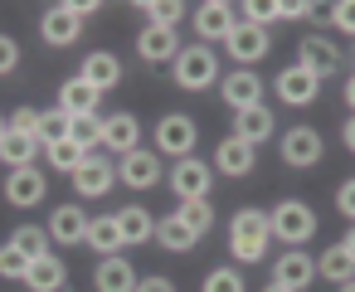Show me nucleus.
Masks as SVG:
<instances>
[{
	"label": "nucleus",
	"instance_id": "aec40b11",
	"mask_svg": "<svg viewBox=\"0 0 355 292\" xmlns=\"http://www.w3.org/2000/svg\"><path fill=\"white\" fill-rule=\"evenodd\" d=\"M253 161H258V151H253L248 141L224 137V141L214 146V161H209V166H219V175H229V180H243V175L253 171Z\"/></svg>",
	"mask_w": 355,
	"mask_h": 292
},
{
	"label": "nucleus",
	"instance_id": "f03ea898",
	"mask_svg": "<svg viewBox=\"0 0 355 292\" xmlns=\"http://www.w3.org/2000/svg\"><path fill=\"white\" fill-rule=\"evenodd\" d=\"M171 74H175V88L205 93V88H214V78H219V59H214V49H205V44H180Z\"/></svg>",
	"mask_w": 355,
	"mask_h": 292
},
{
	"label": "nucleus",
	"instance_id": "8fccbe9b",
	"mask_svg": "<svg viewBox=\"0 0 355 292\" xmlns=\"http://www.w3.org/2000/svg\"><path fill=\"white\" fill-rule=\"evenodd\" d=\"M340 248H345V253H350V258H355V224H350V234H345V239H340Z\"/></svg>",
	"mask_w": 355,
	"mask_h": 292
},
{
	"label": "nucleus",
	"instance_id": "ddd939ff",
	"mask_svg": "<svg viewBox=\"0 0 355 292\" xmlns=\"http://www.w3.org/2000/svg\"><path fill=\"white\" fill-rule=\"evenodd\" d=\"M78 35H83V20H78L69 6H49V10H44V20H40V40H44L49 49H69Z\"/></svg>",
	"mask_w": 355,
	"mask_h": 292
},
{
	"label": "nucleus",
	"instance_id": "72a5a7b5",
	"mask_svg": "<svg viewBox=\"0 0 355 292\" xmlns=\"http://www.w3.org/2000/svg\"><path fill=\"white\" fill-rule=\"evenodd\" d=\"M69 141H73L83 156H93V151L103 146V117H73V132H69Z\"/></svg>",
	"mask_w": 355,
	"mask_h": 292
},
{
	"label": "nucleus",
	"instance_id": "4468645a",
	"mask_svg": "<svg viewBox=\"0 0 355 292\" xmlns=\"http://www.w3.org/2000/svg\"><path fill=\"white\" fill-rule=\"evenodd\" d=\"M311 277H316V258H311L306 248H287V253L272 263V282L287 287V292H302Z\"/></svg>",
	"mask_w": 355,
	"mask_h": 292
},
{
	"label": "nucleus",
	"instance_id": "2f4dec72",
	"mask_svg": "<svg viewBox=\"0 0 355 292\" xmlns=\"http://www.w3.org/2000/svg\"><path fill=\"white\" fill-rule=\"evenodd\" d=\"M10 243H15V248H20L30 263H40V258H49V243H54V239H49V229L25 224V229H15V234H10Z\"/></svg>",
	"mask_w": 355,
	"mask_h": 292
},
{
	"label": "nucleus",
	"instance_id": "58836bf2",
	"mask_svg": "<svg viewBox=\"0 0 355 292\" xmlns=\"http://www.w3.org/2000/svg\"><path fill=\"white\" fill-rule=\"evenodd\" d=\"M239 10H243V20L258 25V30H268L272 20H282V15H277V0H248V6H239Z\"/></svg>",
	"mask_w": 355,
	"mask_h": 292
},
{
	"label": "nucleus",
	"instance_id": "9d476101",
	"mask_svg": "<svg viewBox=\"0 0 355 292\" xmlns=\"http://www.w3.org/2000/svg\"><path fill=\"white\" fill-rule=\"evenodd\" d=\"M272 88H277V98H282L287 108H311V103L321 98V78H316V74H306L302 64H287V69L277 74V83H272Z\"/></svg>",
	"mask_w": 355,
	"mask_h": 292
},
{
	"label": "nucleus",
	"instance_id": "bb28decb",
	"mask_svg": "<svg viewBox=\"0 0 355 292\" xmlns=\"http://www.w3.org/2000/svg\"><path fill=\"white\" fill-rule=\"evenodd\" d=\"M44 146H40V137H20V132H6V141H0V161H6L10 171H25V166H35V156H40Z\"/></svg>",
	"mask_w": 355,
	"mask_h": 292
},
{
	"label": "nucleus",
	"instance_id": "20e7f679",
	"mask_svg": "<svg viewBox=\"0 0 355 292\" xmlns=\"http://www.w3.org/2000/svg\"><path fill=\"white\" fill-rule=\"evenodd\" d=\"M195 141H200L195 117H185V112H166V117L156 122V151H161V156L185 161V156H195Z\"/></svg>",
	"mask_w": 355,
	"mask_h": 292
},
{
	"label": "nucleus",
	"instance_id": "c85d7f7f",
	"mask_svg": "<svg viewBox=\"0 0 355 292\" xmlns=\"http://www.w3.org/2000/svg\"><path fill=\"white\" fill-rule=\"evenodd\" d=\"M316 273H321L326 282H336V287H340V282H350V277H355V258H350L340 243H331V248L316 258Z\"/></svg>",
	"mask_w": 355,
	"mask_h": 292
},
{
	"label": "nucleus",
	"instance_id": "393cba45",
	"mask_svg": "<svg viewBox=\"0 0 355 292\" xmlns=\"http://www.w3.org/2000/svg\"><path fill=\"white\" fill-rule=\"evenodd\" d=\"M98 258H112V253H122L127 243H122V229H117V214H103V219H88V239H83Z\"/></svg>",
	"mask_w": 355,
	"mask_h": 292
},
{
	"label": "nucleus",
	"instance_id": "6ab92c4d",
	"mask_svg": "<svg viewBox=\"0 0 355 292\" xmlns=\"http://www.w3.org/2000/svg\"><path fill=\"white\" fill-rule=\"evenodd\" d=\"M103 146L117 151V161H122L127 151L141 146V122H137L132 112H112V117H103Z\"/></svg>",
	"mask_w": 355,
	"mask_h": 292
},
{
	"label": "nucleus",
	"instance_id": "6e6552de",
	"mask_svg": "<svg viewBox=\"0 0 355 292\" xmlns=\"http://www.w3.org/2000/svg\"><path fill=\"white\" fill-rule=\"evenodd\" d=\"M117 180H122L127 190H151V185H161V180H166V166H161V156H156V151L137 146V151H127V156L117 161Z\"/></svg>",
	"mask_w": 355,
	"mask_h": 292
},
{
	"label": "nucleus",
	"instance_id": "ea45409f",
	"mask_svg": "<svg viewBox=\"0 0 355 292\" xmlns=\"http://www.w3.org/2000/svg\"><path fill=\"white\" fill-rule=\"evenodd\" d=\"M6 122H10V132H20V137H40V108H30V103H20Z\"/></svg>",
	"mask_w": 355,
	"mask_h": 292
},
{
	"label": "nucleus",
	"instance_id": "864d4df0",
	"mask_svg": "<svg viewBox=\"0 0 355 292\" xmlns=\"http://www.w3.org/2000/svg\"><path fill=\"white\" fill-rule=\"evenodd\" d=\"M263 292H287V287H277V282H268V287H263Z\"/></svg>",
	"mask_w": 355,
	"mask_h": 292
},
{
	"label": "nucleus",
	"instance_id": "473e14b6",
	"mask_svg": "<svg viewBox=\"0 0 355 292\" xmlns=\"http://www.w3.org/2000/svg\"><path fill=\"white\" fill-rule=\"evenodd\" d=\"M69 132H73V117H69L64 108H49V112H40V146L69 141Z\"/></svg>",
	"mask_w": 355,
	"mask_h": 292
},
{
	"label": "nucleus",
	"instance_id": "3c124183",
	"mask_svg": "<svg viewBox=\"0 0 355 292\" xmlns=\"http://www.w3.org/2000/svg\"><path fill=\"white\" fill-rule=\"evenodd\" d=\"M336 292H355V277H350V282H340V287H336Z\"/></svg>",
	"mask_w": 355,
	"mask_h": 292
},
{
	"label": "nucleus",
	"instance_id": "423d86ee",
	"mask_svg": "<svg viewBox=\"0 0 355 292\" xmlns=\"http://www.w3.org/2000/svg\"><path fill=\"white\" fill-rule=\"evenodd\" d=\"M268 49H272V35H268V30H258V25H248V20H239V25H234V35L224 40V54H229L239 69L263 64V59H268Z\"/></svg>",
	"mask_w": 355,
	"mask_h": 292
},
{
	"label": "nucleus",
	"instance_id": "c9c22d12",
	"mask_svg": "<svg viewBox=\"0 0 355 292\" xmlns=\"http://www.w3.org/2000/svg\"><path fill=\"white\" fill-rule=\"evenodd\" d=\"M200 292H248V287H243L239 268H209L205 282H200Z\"/></svg>",
	"mask_w": 355,
	"mask_h": 292
},
{
	"label": "nucleus",
	"instance_id": "9b49d317",
	"mask_svg": "<svg viewBox=\"0 0 355 292\" xmlns=\"http://www.w3.org/2000/svg\"><path fill=\"white\" fill-rule=\"evenodd\" d=\"M112 185H117V166L107 156H83V166L73 171V190L83 200H103Z\"/></svg>",
	"mask_w": 355,
	"mask_h": 292
},
{
	"label": "nucleus",
	"instance_id": "f257e3e1",
	"mask_svg": "<svg viewBox=\"0 0 355 292\" xmlns=\"http://www.w3.org/2000/svg\"><path fill=\"white\" fill-rule=\"evenodd\" d=\"M268 239H272V224H268V214L263 209H239L234 219H229V253H234V263H263L268 258Z\"/></svg>",
	"mask_w": 355,
	"mask_h": 292
},
{
	"label": "nucleus",
	"instance_id": "a878e982",
	"mask_svg": "<svg viewBox=\"0 0 355 292\" xmlns=\"http://www.w3.org/2000/svg\"><path fill=\"white\" fill-rule=\"evenodd\" d=\"M64 282H69V268H64V258H59V253H49V258L30 263V273H25V287H30V292H59Z\"/></svg>",
	"mask_w": 355,
	"mask_h": 292
},
{
	"label": "nucleus",
	"instance_id": "c03bdc74",
	"mask_svg": "<svg viewBox=\"0 0 355 292\" xmlns=\"http://www.w3.org/2000/svg\"><path fill=\"white\" fill-rule=\"evenodd\" d=\"M277 15L282 20H302V15H311V6L306 0H277Z\"/></svg>",
	"mask_w": 355,
	"mask_h": 292
},
{
	"label": "nucleus",
	"instance_id": "c756f323",
	"mask_svg": "<svg viewBox=\"0 0 355 292\" xmlns=\"http://www.w3.org/2000/svg\"><path fill=\"white\" fill-rule=\"evenodd\" d=\"M156 243L171 248V253H190L195 248V234L180 224V214H166V219H156Z\"/></svg>",
	"mask_w": 355,
	"mask_h": 292
},
{
	"label": "nucleus",
	"instance_id": "e433bc0d",
	"mask_svg": "<svg viewBox=\"0 0 355 292\" xmlns=\"http://www.w3.org/2000/svg\"><path fill=\"white\" fill-rule=\"evenodd\" d=\"M44 161H49L54 171H69V175H73V171L83 166V151H78L73 141H54V146H44Z\"/></svg>",
	"mask_w": 355,
	"mask_h": 292
},
{
	"label": "nucleus",
	"instance_id": "7ed1b4c3",
	"mask_svg": "<svg viewBox=\"0 0 355 292\" xmlns=\"http://www.w3.org/2000/svg\"><path fill=\"white\" fill-rule=\"evenodd\" d=\"M268 224H272V239H282V243L302 248V243L316 234V209H311V205H302V200H282V205H272V209H268Z\"/></svg>",
	"mask_w": 355,
	"mask_h": 292
},
{
	"label": "nucleus",
	"instance_id": "2eb2a0df",
	"mask_svg": "<svg viewBox=\"0 0 355 292\" xmlns=\"http://www.w3.org/2000/svg\"><path fill=\"white\" fill-rule=\"evenodd\" d=\"M44 195H49V180H44L40 166H25V171H10V175H6V200H10V205L30 209V205H40Z\"/></svg>",
	"mask_w": 355,
	"mask_h": 292
},
{
	"label": "nucleus",
	"instance_id": "b1692460",
	"mask_svg": "<svg viewBox=\"0 0 355 292\" xmlns=\"http://www.w3.org/2000/svg\"><path fill=\"white\" fill-rule=\"evenodd\" d=\"M98 103H103V93L88 88L83 78H69V83L59 88V108H64L69 117H98Z\"/></svg>",
	"mask_w": 355,
	"mask_h": 292
},
{
	"label": "nucleus",
	"instance_id": "4be33fe9",
	"mask_svg": "<svg viewBox=\"0 0 355 292\" xmlns=\"http://www.w3.org/2000/svg\"><path fill=\"white\" fill-rule=\"evenodd\" d=\"M272 127H277V117H272L263 103H258V108H243V112H234V137H239V141H248L253 151H258V146L272 137Z\"/></svg>",
	"mask_w": 355,
	"mask_h": 292
},
{
	"label": "nucleus",
	"instance_id": "79ce46f5",
	"mask_svg": "<svg viewBox=\"0 0 355 292\" xmlns=\"http://www.w3.org/2000/svg\"><path fill=\"white\" fill-rule=\"evenodd\" d=\"M336 209H340V214H345V219L355 224V175H350V180H345V185L336 190Z\"/></svg>",
	"mask_w": 355,
	"mask_h": 292
},
{
	"label": "nucleus",
	"instance_id": "4c0bfd02",
	"mask_svg": "<svg viewBox=\"0 0 355 292\" xmlns=\"http://www.w3.org/2000/svg\"><path fill=\"white\" fill-rule=\"evenodd\" d=\"M25 273H30V258L6 239L0 243V277H10V282H25Z\"/></svg>",
	"mask_w": 355,
	"mask_h": 292
},
{
	"label": "nucleus",
	"instance_id": "de8ad7c7",
	"mask_svg": "<svg viewBox=\"0 0 355 292\" xmlns=\"http://www.w3.org/2000/svg\"><path fill=\"white\" fill-rule=\"evenodd\" d=\"M340 141H345V151H355V112H350V122L340 127Z\"/></svg>",
	"mask_w": 355,
	"mask_h": 292
},
{
	"label": "nucleus",
	"instance_id": "a18cd8bd",
	"mask_svg": "<svg viewBox=\"0 0 355 292\" xmlns=\"http://www.w3.org/2000/svg\"><path fill=\"white\" fill-rule=\"evenodd\" d=\"M64 6H69V10H73L78 20H88V15H98V10H103L98 0H64Z\"/></svg>",
	"mask_w": 355,
	"mask_h": 292
},
{
	"label": "nucleus",
	"instance_id": "f8f14e48",
	"mask_svg": "<svg viewBox=\"0 0 355 292\" xmlns=\"http://www.w3.org/2000/svg\"><path fill=\"white\" fill-rule=\"evenodd\" d=\"M234 10H239V6H229V0H205V6H195V35L224 44V40L234 35V25H239Z\"/></svg>",
	"mask_w": 355,
	"mask_h": 292
},
{
	"label": "nucleus",
	"instance_id": "cd10ccee",
	"mask_svg": "<svg viewBox=\"0 0 355 292\" xmlns=\"http://www.w3.org/2000/svg\"><path fill=\"white\" fill-rule=\"evenodd\" d=\"M117 229H122V243H146V239H156V219H151L141 205H127V209L117 214Z\"/></svg>",
	"mask_w": 355,
	"mask_h": 292
},
{
	"label": "nucleus",
	"instance_id": "5701e85b",
	"mask_svg": "<svg viewBox=\"0 0 355 292\" xmlns=\"http://www.w3.org/2000/svg\"><path fill=\"white\" fill-rule=\"evenodd\" d=\"M49 239H54V243H83V239H88V214H83V205H59V209L49 214Z\"/></svg>",
	"mask_w": 355,
	"mask_h": 292
},
{
	"label": "nucleus",
	"instance_id": "49530a36",
	"mask_svg": "<svg viewBox=\"0 0 355 292\" xmlns=\"http://www.w3.org/2000/svg\"><path fill=\"white\" fill-rule=\"evenodd\" d=\"M137 292H175V282H171V277H141Z\"/></svg>",
	"mask_w": 355,
	"mask_h": 292
},
{
	"label": "nucleus",
	"instance_id": "a211bd4d",
	"mask_svg": "<svg viewBox=\"0 0 355 292\" xmlns=\"http://www.w3.org/2000/svg\"><path fill=\"white\" fill-rule=\"evenodd\" d=\"M219 93H224V103H229L234 112H243V108H258V103H263V78H258L253 69H234V74L219 83Z\"/></svg>",
	"mask_w": 355,
	"mask_h": 292
},
{
	"label": "nucleus",
	"instance_id": "39448f33",
	"mask_svg": "<svg viewBox=\"0 0 355 292\" xmlns=\"http://www.w3.org/2000/svg\"><path fill=\"white\" fill-rule=\"evenodd\" d=\"M166 180H171L175 200H209L214 166H209V161H200V156H185V161H175V166L166 171Z\"/></svg>",
	"mask_w": 355,
	"mask_h": 292
},
{
	"label": "nucleus",
	"instance_id": "412c9836",
	"mask_svg": "<svg viewBox=\"0 0 355 292\" xmlns=\"http://www.w3.org/2000/svg\"><path fill=\"white\" fill-rule=\"evenodd\" d=\"M137 268L122 258V253H112V258H98V268H93V287L98 292H137Z\"/></svg>",
	"mask_w": 355,
	"mask_h": 292
},
{
	"label": "nucleus",
	"instance_id": "37998d69",
	"mask_svg": "<svg viewBox=\"0 0 355 292\" xmlns=\"http://www.w3.org/2000/svg\"><path fill=\"white\" fill-rule=\"evenodd\" d=\"M336 30L355 35V0H340V6H336Z\"/></svg>",
	"mask_w": 355,
	"mask_h": 292
},
{
	"label": "nucleus",
	"instance_id": "7c9ffc66",
	"mask_svg": "<svg viewBox=\"0 0 355 292\" xmlns=\"http://www.w3.org/2000/svg\"><path fill=\"white\" fill-rule=\"evenodd\" d=\"M175 214H180V224H185L195 239L214 229V205H209V200H180V205H175Z\"/></svg>",
	"mask_w": 355,
	"mask_h": 292
},
{
	"label": "nucleus",
	"instance_id": "dca6fc26",
	"mask_svg": "<svg viewBox=\"0 0 355 292\" xmlns=\"http://www.w3.org/2000/svg\"><path fill=\"white\" fill-rule=\"evenodd\" d=\"M137 54H141V64H175V54H180V40H175V30L141 25V35H137Z\"/></svg>",
	"mask_w": 355,
	"mask_h": 292
},
{
	"label": "nucleus",
	"instance_id": "0eeeda50",
	"mask_svg": "<svg viewBox=\"0 0 355 292\" xmlns=\"http://www.w3.org/2000/svg\"><path fill=\"white\" fill-rule=\"evenodd\" d=\"M277 151H282V161H287L292 171H311V166L321 161L326 141H321V132H316V127H287V132H282V141H277Z\"/></svg>",
	"mask_w": 355,
	"mask_h": 292
},
{
	"label": "nucleus",
	"instance_id": "a19ab883",
	"mask_svg": "<svg viewBox=\"0 0 355 292\" xmlns=\"http://www.w3.org/2000/svg\"><path fill=\"white\" fill-rule=\"evenodd\" d=\"M15 69H20V44L10 35H0V78H10Z\"/></svg>",
	"mask_w": 355,
	"mask_h": 292
},
{
	"label": "nucleus",
	"instance_id": "603ef678",
	"mask_svg": "<svg viewBox=\"0 0 355 292\" xmlns=\"http://www.w3.org/2000/svg\"><path fill=\"white\" fill-rule=\"evenodd\" d=\"M6 132H10V122H6V117H0V141H6Z\"/></svg>",
	"mask_w": 355,
	"mask_h": 292
},
{
	"label": "nucleus",
	"instance_id": "09e8293b",
	"mask_svg": "<svg viewBox=\"0 0 355 292\" xmlns=\"http://www.w3.org/2000/svg\"><path fill=\"white\" fill-rule=\"evenodd\" d=\"M345 103H350V112H355V74L345 78Z\"/></svg>",
	"mask_w": 355,
	"mask_h": 292
},
{
	"label": "nucleus",
	"instance_id": "1a4fd4ad",
	"mask_svg": "<svg viewBox=\"0 0 355 292\" xmlns=\"http://www.w3.org/2000/svg\"><path fill=\"white\" fill-rule=\"evenodd\" d=\"M297 64H302L306 74H316V78H331V74H340L345 54H340L326 35H306V40L297 44Z\"/></svg>",
	"mask_w": 355,
	"mask_h": 292
},
{
	"label": "nucleus",
	"instance_id": "f3484780",
	"mask_svg": "<svg viewBox=\"0 0 355 292\" xmlns=\"http://www.w3.org/2000/svg\"><path fill=\"white\" fill-rule=\"evenodd\" d=\"M78 78H83L88 88H98V93H112V88L122 83V59H117V54H107V49H93V54L83 59Z\"/></svg>",
	"mask_w": 355,
	"mask_h": 292
},
{
	"label": "nucleus",
	"instance_id": "f704fd0d",
	"mask_svg": "<svg viewBox=\"0 0 355 292\" xmlns=\"http://www.w3.org/2000/svg\"><path fill=\"white\" fill-rule=\"evenodd\" d=\"M137 10H146V25H161V30H175L180 15H185L180 0H146V6H137Z\"/></svg>",
	"mask_w": 355,
	"mask_h": 292
}]
</instances>
